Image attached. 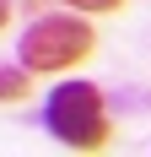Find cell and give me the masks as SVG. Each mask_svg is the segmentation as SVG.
<instances>
[{
  "label": "cell",
  "instance_id": "1",
  "mask_svg": "<svg viewBox=\"0 0 151 157\" xmlns=\"http://www.w3.org/2000/svg\"><path fill=\"white\" fill-rule=\"evenodd\" d=\"M43 130L60 146H76V152L108 146V130L113 125H108L103 87H92V81H60V87L43 98Z\"/></svg>",
  "mask_w": 151,
  "mask_h": 157
},
{
  "label": "cell",
  "instance_id": "2",
  "mask_svg": "<svg viewBox=\"0 0 151 157\" xmlns=\"http://www.w3.org/2000/svg\"><path fill=\"white\" fill-rule=\"evenodd\" d=\"M92 44H97V33H92L81 16H38V22H27V33H22L16 60H22V71H32V76H54V71L81 65L92 54Z\"/></svg>",
  "mask_w": 151,
  "mask_h": 157
},
{
  "label": "cell",
  "instance_id": "3",
  "mask_svg": "<svg viewBox=\"0 0 151 157\" xmlns=\"http://www.w3.org/2000/svg\"><path fill=\"white\" fill-rule=\"evenodd\" d=\"M32 92V81L22 65H0V103H22V98Z\"/></svg>",
  "mask_w": 151,
  "mask_h": 157
},
{
  "label": "cell",
  "instance_id": "4",
  "mask_svg": "<svg viewBox=\"0 0 151 157\" xmlns=\"http://www.w3.org/2000/svg\"><path fill=\"white\" fill-rule=\"evenodd\" d=\"M76 11H124V0H65Z\"/></svg>",
  "mask_w": 151,
  "mask_h": 157
},
{
  "label": "cell",
  "instance_id": "5",
  "mask_svg": "<svg viewBox=\"0 0 151 157\" xmlns=\"http://www.w3.org/2000/svg\"><path fill=\"white\" fill-rule=\"evenodd\" d=\"M6 16H11V6H6V0H0V27H6Z\"/></svg>",
  "mask_w": 151,
  "mask_h": 157
}]
</instances>
